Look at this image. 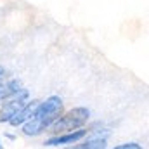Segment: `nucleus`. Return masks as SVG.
<instances>
[{
    "label": "nucleus",
    "mask_w": 149,
    "mask_h": 149,
    "mask_svg": "<svg viewBox=\"0 0 149 149\" xmlns=\"http://www.w3.org/2000/svg\"><path fill=\"white\" fill-rule=\"evenodd\" d=\"M63 113V101L59 97H49L42 106H38L33 113V118L24 125L26 135H38L42 134L54 120H57Z\"/></svg>",
    "instance_id": "obj_1"
},
{
    "label": "nucleus",
    "mask_w": 149,
    "mask_h": 149,
    "mask_svg": "<svg viewBox=\"0 0 149 149\" xmlns=\"http://www.w3.org/2000/svg\"><path fill=\"white\" fill-rule=\"evenodd\" d=\"M88 109L85 108H74L70 113H66L61 120L56 121V125L52 127V132L59 134V132H70V130H74L78 127H81L87 120H88Z\"/></svg>",
    "instance_id": "obj_2"
},
{
    "label": "nucleus",
    "mask_w": 149,
    "mask_h": 149,
    "mask_svg": "<svg viewBox=\"0 0 149 149\" xmlns=\"http://www.w3.org/2000/svg\"><path fill=\"white\" fill-rule=\"evenodd\" d=\"M5 73V70H3V68H2V66H0V76H2V74Z\"/></svg>",
    "instance_id": "obj_7"
},
{
    "label": "nucleus",
    "mask_w": 149,
    "mask_h": 149,
    "mask_svg": "<svg viewBox=\"0 0 149 149\" xmlns=\"http://www.w3.org/2000/svg\"><path fill=\"white\" fill-rule=\"evenodd\" d=\"M68 149H106V139L104 137H95V139H88L81 144L71 146Z\"/></svg>",
    "instance_id": "obj_5"
},
{
    "label": "nucleus",
    "mask_w": 149,
    "mask_h": 149,
    "mask_svg": "<svg viewBox=\"0 0 149 149\" xmlns=\"http://www.w3.org/2000/svg\"><path fill=\"white\" fill-rule=\"evenodd\" d=\"M37 108H38V101H31L28 106H23L19 111H17L12 118H10V120H9V121H10V125H14V127H16V125H21L24 120H28V118H31V116H33V113L37 111Z\"/></svg>",
    "instance_id": "obj_3"
},
{
    "label": "nucleus",
    "mask_w": 149,
    "mask_h": 149,
    "mask_svg": "<svg viewBox=\"0 0 149 149\" xmlns=\"http://www.w3.org/2000/svg\"><path fill=\"white\" fill-rule=\"evenodd\" d=\"M114 149H142L139 144H134V142H130V144H123V146H118V148Z\"/></svg>",
    "instance_id": "obj_6"
},
{
    "label": "nucleus",
    "mask_w": 149,
    "mask_h": 149,
    "mask_svg": "<svg viewBox=\"0 0 149 149\" xmlns=\"http://www.w3.org/2000/svg\"><path fill=\"white\" fill-rule=\"evenodd\" d=\"M0 149H2V148H0Z\"/></svg>",
    "instance_id": "obj_8"
},
{
    "label": "nucleus",
    "mask_w": 149,
    "mask_h": 149,
    "mask_svg": "<svg viewBox=\"0 0 149 149\" xmlns=\"http://www.w3.org/2000/svg\"><path fill=\"white\" fill-rule=\"evenodd\" d=\"M85 135V130H78V132H73V134H68V135H63V137H52V139H49L45 144L47 146H61V144H71L74 141H78V139H81Z\"/></svg>",
    "instance_id": "obj_4"
}]
</instances>
